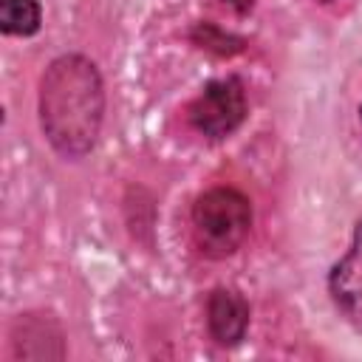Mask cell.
Segmentation results:
<instances>
[{"mask_svg": "<svg viewBox=\"0 0 362 362\" xmlns=\"http://www.w3.org/2000/svg\"><path fill=\"white\" fill-rule=\"evenodd\" d=\"M42 25L40 0H0V31L8 37H34Z\"/></svg>", "mask_w": 362, "mask_h": 362, "instance_id": "cell-7", "label": "cell"}, {"mask_svg": "<svg viewBox=\"0 0 362 362\" xmlns=\"http://www.w3.org/2000/svg\"><path fill=\"white\" fill-rule=\"evenodd\" d=\"M246 119V90L238 76H221L201 88L187 107V122L209 141L232 136Z\"/></svg>", "mask_w": 362, "mask_h": 362, "instance_id": "cell-3", "label": "cell"}, {"mask_svg": "<svg viewBox=\"0 0 362 362\" xmlns=\"http://www.w3.org/2000/svg\"><path fill=\"white\" fill-rule=\"evenodd\" d=\"M206 331L215 345L232 348L249 331V303L232 286H215L206 297Z\"/></svg>", "mask_w": 362, "mask_h": 362, "instance_id": "cell-6", "label": "cell"}, {"mask_svg": "<svg viewBox=\"0 0 362 362\" xmlns=\"http://www.w3.org/2000/svg\"><path fill=\"white\" fill-rule=\"evenodd\" d=\"M252 201L235 187H209L192 204V240L201 255L223 260L235 255L252 232Z\"/></svg>", "mask_w": 362, "mask_h": 362, "instance_id": "cell-2", "label": "cell"}, {"mask_svg": "<svg viewBox=\"0 0 362 362\" xmlns=\"http://www.w3.org/2000/svg\"><path fill=\"white\" fill-rule=\"evenodd\" d=\"M325 286L342 322H348L356 334H362V218L354 226L351 246L331 266Z\"/></svg>", "mask_w": 362, "mask_h": 362, "instance_id": "cell-4", "label": "cell"}, {"mask_svg": "<svg viewBox=\"0 0 362 362\" xmlns=\"http://www.w3.org/2000/svg\"><path fill=\"white\" fill-rule=\"evenodd\" d=\"M223 3H226L232 11H238V14H249L257 0H223Z\"/></svg>", "mask_w": 362, "mask_h": 362, "instance_id": "cell-9", "label": "cell"}, {"mask_svg": "<svg viewBox=\"0 0 362 362\" xmlns=\"http://www.w3.org/2000/svg\"><path fill=\"white\" fill-rule=\"evenodd\" d=\"M40 130L65 161L85 158L105 122V82L85 54H62L48 62L37 93Z\"/></svg>", "mask_w": 362, "mask_h": 362, "instance_id": "cell-1", "label": "cell"}, {"mask_svg": "<svg viewBox=\"0 0 362 362\" xmlns=\"http://www.w3.org/2000/svg\"><path fill=\"white\" fill-rule=\"evenodd\" d=\"M192 42H195L198 48H204V51L218 54V57H232V54H238V51L243 48V40H240V37L223 31V28L215 25V23H198V25L192 28Z\"/></svg>", "mask_w": 362, "mask_h": 362, "instance_id": "cell-8", "label": "cell"}, {"mask_svg": "<svg viewBox=\"0 0 362 362\" xmlns=\"http://www.w3.org/2000/svg\"><path fill=\"white\" fill-rule=\"evenodd\" d=\"M11 354L23 359H62L65 339L59 322L42 311L20 314L11 325Z\"/></svg>", "mask_w": 362, "mask_h": 362, "instance_id": "cell-5", "label": "cell"}]
</instances>
